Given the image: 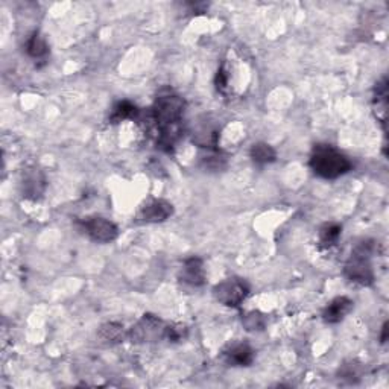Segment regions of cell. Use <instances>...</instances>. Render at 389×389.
Here are the masks:
<instances>
[{
  "mask_svg": "<svg viewBox=\"0 0 389 389\" xmlns=\"http://www.w3.org/2000/svg\"><path fill=\"white\" fill-rule=\"evenodd\" d=\"M250 294V288L241 279H227L216 284L213 288V295L221 304L227 308H239Z\"/></svg>",
  "mask_w": 389,
  "mask_h": 389,
  "instance_id": "5b68a950",
  "label": "cell"
},
{
  "mask_svg": "<svg viewBox=\"0 0 389 389\" xmlns=\"http://www.w3.org/2000/svg\"><path fill=\"white\" fill-rule=\"evenodd\" d=\"M372 250L374 245L366 241L359 243L355 251L351 252L346 268H343V274L350 281L361 284V286H370L374 283V271L371 265Z\"/></svg>",
  "mask_w": 389,
  "mask_h": 389,
  "instance_id": "3957f363",
  "label": "cell"
},
{
  "mask_svg": "<svg viewBox=\"0 0 389 389\" xmlns=\"http://www.w3.org/2000/svg\"><path fill=\"white\" fill-rule=\"evenodd\" d=\"M21 194L26 199H39L46 189V178L39 169H26L20 179Z\"/></svg>",
  "mask_w": 389,
  "mask_h": 389,
  "instance_id": "52a82bcc",
  "label": "cell"
},
{
  "mask_svg": "<svg viewBox=\"0 0 389 389\" xmlns=\"http://www.w3.org/2000/svg\"><path fill=\"white\" fill-rule=\"evenodd\" d=\"M174 215V207L164 199H152L141 208L137 219L143 223H159L169 219Z\"/></svg>",
  "mask_w": 389,
  "mask_h": 389,
  "instance_id": "ba28073f",
  "label": "cell"
},
{
  "mask_svg": "<svg viewBox=\"0 0 389 389\" xmlns=\"http://www.w3.org/2000/svg\"><path fill=\"white\" fill-rule=\"evenodd\" d=\"M82 230L86 231V235L94 242L99 243H108L113 242L117 237V227L113 222L101 218V216H93V218H86L81 221Z\"/></svg>",
  "mask_w": 389,
  "mask_h": 389,
  "instance_id": "8992f818",
  "label": "cell"
},
{
  "mask_svg": "<svg viewBox=\"0 0 389 389\" xmlns=\"http://www.w3.org/2000/svg\"><path fill=\"white\" fill-rule=\"evenodd\" d=\"M184 110V99L175 93H163L155 99L151 110V121L159 132V145L161 148L169 149L178 140L181 134L179 123L183 121Z\"/></svg>",
  "mask_w": 389,
  "mask_h": 389,
  "instance_id": "6da1fadb",
  "label": "cell"
},
{
  "mask_svg": "<svg viewBox=\"0 0 389 389\" xmlns=\"http://www.w3.org/2000/svg\"><path fill=\"white\" fill-rule=\"evenodd\" d=\"M166 327L168 326H164L159 317L146 313L136 326L131 327L128 336L134 343L155 342L161 338H166Z\"/></svg>",
  "mask_w": 389,
  "mask_h": 389,
  "instance_id": "277c9868",
  "label": "cell"
},
{
  "mask_svg": "<svg viewBox=\"0 0 389 389\" xmlns=\"http://www.w3.org/2000/svg\"><path fill=\"white\" fill-rule=\"evenodd\" d=\"M226 362L231 366H248L254 361V350L245 342H237L223 351Z\"/></svg>",
  "mask_w": 389,
  "mask_h": 389,
  "instance_id": "8fae6325",
  "label": "cell"
},
{
  "mask_svg": "<svg viewBox=\"0 0 389 389\" xmlns=\"http://www.w3.org/2000/svg\"><path fill=\"white\" fill-rule=\"evenodd\" d=\"M97 336H99V339L103 343H108V346H114V343H119L121 341H123V338H125L123 326L119 324V323H107L99 328Z\"/></svg>",
  "mask_w": 389,
  "mask_h": 389,
  "instance_id": "4fadbf2b",
  "label": "cell"
},
{
  "mask_svg": "<svg viewBox=\"0 0 389 389\" xmlns=\"http://www.w3.org/2000/svg\"><path fill=\"white\" fill-rule=\"evenodd\" d=\"M380 341L381 342H386L388 341V323L383 324V327H381V336H380Z\"/></svg>",
  "mask_w": 389,
  "mask_h": 389,
  "instance_id": "ffe728a7",
  "label": "cell"
},
{
  "mask_svg": "<svg viewBox=\"0 0 389 389\" xmlns=\"http://www.w3.org/2000/svg\"><path fill=\"white\" fill-rule=\"evenodd\" d=\"M245 326L248 330H261L265 327V318L259 312H251L245 318Z\"/></svg>",
  "mask_w": 389,
  "mask_h": 389,
  "instance_id": "ac0fdd59",
  "label": "cell"
},
{
  "mask_svg": "<svg viewBox=\"0 0 389 389\" xmlns=\"http://www.w3.org/2000/svg\"><path fill=\"white\" fill-rule=\"evenodd\" d=\"M356 368H357V365H343V368H342V371H341V377L342 379H351L353 380V377H356V376H359V372L356 371Z\"/></svg>",
  "mask_w": 389,
  "mask_h": 389,
  "instance_id": "d6986e66",
  "label": "cell"
},
{
  "mask_svg": "<svg viewBox=\"0 0 389 389\" xmlns=\"http://www.w3.org/2000/svg\"><path fill=\"white\" fill-rule=\"evenodd\" d=\"M353 300L348 297H336L323 312V319L327 324H338L353 310Z\"/></svg>",
  "mask_w": 389,
  "mask_h": 389,
  "instance_id": "30bf717a",
  "label": "cell"
},
{
  "mask_svg": "<svg viewBox=\"0 0 389 389\" xmlns=\"http://www.w3.org/2000/svg\"><path fill=\"white\" fill-rule=\"evenodd\" d=\"M342 233V227L338 223H326L319 231V242L323 246H333L338 243Z\"/></svg>",
  "mask_w": 389,
  "mask_h": 389,
  "instance_id": "e0dca14e",
  "label": "cell"
},
{
  "mask_svg": "<svg viewBox=\"0 0 389 389\" xmlns=\"http://www.w3.org/2000/svg\"><path fill=\"white\" fill-rule=\"evenodd\" d=\"M250 155H251L252 161L256 163V164H260V166H265V164L274 163L275 159H277L275 149H274L271 145L263 143V141H259V143H254V145L251 146Z\"/></svg>",
  "mask_w": 389,
  "mask_h": 389,
  "instance_id": "7c38bea8",
  "label": "cell"
},
{
  "mask_svg": "<svg viewBox=\"0 0 389 389\" xmlns=\"http://www.w3.org/2000/svg\"><path fill=\"white\" fill-rule=\"evenodd\" d=\"M309 166L321 178L336 179L348 174L353 163L346 154L330 145H315L310 154Z\"/></svg>",
  "mask_w": 389,
  "mask_h": 389,
  "instance_id": "7a4b0ae2",
  "label": "cell"
},
{
  "mask_svg": "<svg viewBox=\"0 0 389 389\" xmlns=\"http://www.w3.org/2000/svg\"><path fill=\"white\" fill-rule=\"evenodd\" d=\"M374 102H376V111L380 122L386 123V113H388V81L386 78L381 79L376 87V96H374Z\"/></svg>",
  "mask_w": 389,
  "mask_h": 389,
  "instance_id": "5bb4252c",
  "label": "cell"
},
{
  "mask_svg": "<svg viewBox=\"0 0 389 389\" xmlns=\"http://www.w3.org/2000/svg\"><path fill=\"white\" fill-rule=\"evenodd\" d=\"M179 280L193 288L203 286L206 283V271H204L203 260L199 257H190L184 260L181 271H179Z\"/></svg>",
  "mask_w": 389,
  "mask_h": 389,
  "instance_id": "9c48e42d",
  "label": "cell"
},
{
  "mask_svg": "<svg viewBox=\"0 0 389 389\" xmlns=\"http://www.w3.org/2000/svg\"><path fill=\"white\" fill-rule=\"evenodd\" d=\"M26 52L28 55L32 58L46 57L49 52L48 41L44 40V37L40 32H34L31 37H29V40L26 43Z\"/></svg>",
  "mask_w": 389,
  "mask_h": 389,
  "instance_id": "2e32d148",
  "label": "cell"
},
{
  "mask_svg": "<svg viewBox=\"0 0 389 389\" xmlns=\"http://www.w3.org/2000/svg\"><path fill=\"white\" fill-rule=\"evenodd\" d=\"M140 111L136 106H134V103L128 101H121L114 106L113 113H111L110 116V121L113 123H119L122 121H126V119H136Z\"/></svg>",
  "mask_w": 389,
  "mask_h": 389,
  "instance_id": "9a60e30c",
  "label": "cell"
}]
</instances>
